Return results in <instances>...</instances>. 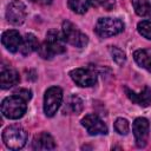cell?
<instances>
[{
  "label": "cell",
  "mask_w": 151,
  "mask_h": 151,
  "mask_svg": "<svg viewBox=\"0 0 151 151\" xmlns=\"http://www.w3.org/2000/svg\"><path fill=\"white\" fill-rule=\"evenodd\" d=\"M1 42L6 47L7 51H9L12 53H15V52H18L20 50V46H21V42H22V38L20 37L18 31L8 29V31H5L2 33Z\"/></svg>",
  "instance_id": "8fae6325"
},
{
  "label": "cell",
  "mask_w": 151,
  "mask_h": 151,
  "mask_svg": "<svg viewBox=\"0 0 151 151\" xmlns=\"http://www.w3.org/2000/svg\"><path fill=\"white\" fill-rule=\"evenodd\" d=\"M137 29L140 35L151 40V21L150 20H143V21L138 22Z\"/></svg>",
  "instance_id": "ffe728a7"
},
{
  "label": "cell",
  "mask_w": 151,
  "mask_h": 151,
  "mask_svg": "<svg viewBox=\"0 0 151 151\" xmlns=\"http://www.w3.org/2000/svg\"><path fill=\"white\" fill-rule=\"evenodd\" d=\"M96 33L101 38H109L119 34L124 29V24L117 18H100L96 25Z\"/></svg>",
  "instance_id": "277c9868"
},
{
  "label": "cell",
  "mask_w": 151,
  "mask_h": 151,
  "mask_svg": "<svg viewBox=\"0 0 151 151\" xmlns=\"http://www.w3.org/2000/svg\"><path fill=\"white\" fill-rule=\"evenodd\" d=\"M110 52H111L112 59H113L118 65H123V64L125 63L126 57H125V53H124L120 48H118V47H116V46H112V47L110 48Z\"/></svg>",
  "instance_id": "7402d4cb"
},
{
  "label": "cell",
  "mask_w": 151,
  "mask_h": 151,
  "mask_svg": "<svg viewBox=\"0 0 151 151\" xmlns=\"http://www.w3.org/2000/svg\"><path fill=\"white\" fill-rule=\"evenodd\" d=\"M72 80L81 87H90L97 83V73L91 68H74L70 72Z\"/></svg>",
  "instance_id": "9c48e42d"
},
{
  "label": "cell",
  "mask_w": 151,
  "mask_h": 151,
  "mask_svg": "<svg viewBox=\"0 0 151 151\" xmlns=\"http://www.w3.org/2000/svg\"><path fill=\"white\" fill-rule=\"evenodd\" d=\"M134 61L143 68L151 72V52L147 50H138L133 53Z\"/></svg>",
  "instance_id": "e0dca14e"
},
{
  "label": "cell",
  "mask_w": 151,
  "mask_h": 151,
  "mask_svg": "<svg viewBox=\"0 0 151 151\" xmlns=\"http://www.w3.org/2000/svg\"><path fill=\"white\" fill-rule=\"evenodd\" d=\"M149 120L146 118H136L132 124V132L138 147H144L149 137Z\"/></svg>",
  "instance_id": "30bf717a"
},
{
  "label": "cell",
  "mask_w": 151,
  "mask_h": 151,
  "mask_svg": "<svg viewBox=\"0 0 151 151\" xmlns=\"http://www.w3.org/2000/svg\"><path fill=\"white\" fill-rule=\"evenodd\" d=\"M20 80L19 73L13 68H4L0 73V85L1 88L7 90L17 85Z\"/></svg>",
  "instance_id": "5bb4252c"
},
{
  "label": "cell",
  "mask_w": 151,
  "mask_h": 151,
  "mask_svg": "<svg viewBox=\"0 0 151 151\" xmlns=\"http://www.w3.org/2000/svg\"><path fill=\"white\" fill-rule=\"evenodd\" d=\"M32 147L34 150H39V151H46V150H53L55 147V143L53 137L47 133V132H41L39 134H37L33 138L32 142Z\"/></svg>",
  "instance_id": "4fadbf2b"
},
{
  "label": "cell",
  "mask_w": 151,
  "mask_h": 151,
  "mask_svg": "<svg viewBox=\"0 0 151 151\" xmlns=\"http://www.w3.org/2000/svg\"><path fill=\"white\" fill-rule=\"evenodd\" d=\"M125 93L131 101L139 106L146 107L151 104V88L149 86H144V88L139 93H136L134 91H131L130 88L125 87Z\"/></svg>",
  "instance_id": "7c38bea8"
},
{
  "label": "cell",
  "mask_w": 151,
  "mask_h": 151,
  "mask_svg": "<svg viewBox=\"0 0 151 151\" xmlns=\"http://www.w3.org/2000/svg\"><path fill=\"white\" fill-rule=\"evenodd\" d=\"M26 103L27 101L25 99L17 94L6 97L1 103V112L4 117L8 119H19L26 112Z\"/></svg>",
  "instance_id": "7a4b0ae2"
},
{
  "label": "cell",
  "mask_w": 151,
  "mask_h": 151,
  "mask_svg": "<svg viewBox=\"0 0 151 151\" xmlns=\"http://www.w3.org/2000/svg\"><path fill=\"white\" fill-rule=\"evenodd\" d=\"M4 144L11 150H20L27 142V133L20 125H9L2 132Z\"/></svg>",
  "instance_id": "3957f363"
},
{
  "label": "cell",
  "mask_w": 151,
  "mask_h": 151,
  "mask_svg": "<svg viewBox=\"0 0 151 151\" xmlns=\"http://www.w3.org/2000/svg\"><path fill=\"white\" fill-rule=\"evenodd\" d=\"M134 12L139 17L151 18V4L149 0H131Z\"/></svg>",
  "instance_id": "ac0fdd59"
},
{
  "label": "cell",
  "mask_w": 151,
  "mask_h": 151,
  "mask_svg": "<svg viewBox=\"0 0 151 151\" xmlns=\"http://www.w3.org/2000/svg\"><path fill=\"white\" fill-rule=\"evenodd\" d=\"M14 94H17V96L21 97V98H22V99H25L26 101H28V100L32 98V91H31V90H28V88H22V87L17 88V90L14 91Z\"/></svg>",
  "instance_id": "603a6c76"
},
{
  "label": "cell",
  "mask_w": 151,
  "mask_h": 151,
  "mask_svg": "<svg viewBox=\"0 0 151 151\" xmlns=\"http://www.w3.org/2000/svg\"><path fill=\"white\" fill-rule=\"evenodd\" d=\"M39 41L37 39V37L32 33H27L24 38H22V42H21V46H20V52L21 54L24 55H28L31 54L32 52L34 51H38L39 48Z\"/></svg>",
  "instance_id": "2e32d148"
},
{
  "label": "cell",
  "mask_w": 151,
  "mask_h": 151,
  "mask_svg": "<svg viewBox=\"0 0 151 151\" xmlns=\"http://www.w3.org/2000/svg\"><path fill=\"white\" fill-rule=\"evenodd\" d=\"M27 15L26 6L19 0H13L8 4L6 9V19L13 25H21Z\"/></svg>",
  "instance_id": "52a82bcc"
},
{
  "label": "cell",
  "mask_w": 151,
  "mask_h": 151,
  "mask_svg": "<svg viewBox=\"0 0 151 151\" xmlns=\"http://www.w3.org/2000/svg\"><path fill=\"white\" fill-rule=\"evenodd\" d=\"M114 130L119 134H127V132L130 130V124H129L127 119H125V118L116 119V122H114Z\"/></svg>",
  "instance_id": "44dd1931"
},
{
  "label": "cell",
  "mask_w": 151,
  "mask_h": 151,
  "mask_svg": "<svg viewBox=\"0 0 151 151\" xmlns=\"http://www.w3.org/2000/svg\"><path fill=\"white\" fill-rule=\"evenodd\" d=\"M63 37L66 42H68L72 46H76L78 48H83L87 45L88 38L86 34H84L81 31L77 28L72 22L70 21H64L63 22Z\"/></svg>",
  "instance_id": "5b68a950"
},
{
  "label": "cell",
  "mask_w": 151,
  "mask_h": 151,
  "mask_svg": "<svg viewBox=\"0 0 151 151\" xmlns=\"http://www.w3.org/2000/svg\"><path fill=\"white\" fill-rule=\"evenodd\" d=\"M83 107L84 105H83L81 98L76 94H72L66 99L64 107H63V113L64 114H79L83 111Z\"/></svg>",
  "instance_id": "9a60e30c"
},
{
  "label": "cell",
  "mask_w": 151,
  "mask_h": 151,
  "mask_svg": "<svg viewBox=\"0 0 151 151\" xmlns=\"http://www.w3.org/2000/svg\"><path fill=\"white\" fill-rule=\"evenodd\" d=\"M68 6L74 13L83 14L90 8L91 0H68Z\"/></svg>",
  "instance_id": "d6986e66"
},
{
  "label": "cell",
  "mask_w": 151,
  "mask_h": 151,
  "mask_svg": "<svg viewBox=\"0 0 151 151\" xmlns=\"http://www.w3.org/2000/svg\"><path fill=\"white\" fill-rule=\"evenodd\" d=\"M65 42L63 33L51 29L46 34V40L39 46L38 53L42 59H52L55 54H61L66 51Z\"/></svg>",
  "instance_id": "6da1fadb"
},
{
  "label": "cell",
  "mask_w": 151,
  "mask_h": 151,
  "mask_svg": "<svg viewBox=\"0 0 151 151\" xmlns=\"http://www.w3.org/2000/svg\"><path fill=\"white\" fill-rule=\"evenodd\" d=\"M63 103V90L58 86L47 88L44 96V112L47 117H53Z\"/></svg>",
  "instance_id": "8992f818"
},
{
  "label": "cell",
  "mask_w": 151,
  "mask_h": 151,
  "mask_svg": "<svg viewBox=\"0 0 151 151\" xmlns=\"http://www.w3.org/2000/svg\"><path fill=\"white\" fill-rule=\"evenodd\" d=\"M81 125L86 129V131L91 136H98V134H106L107 133L106 124L94 113L86 114L81 119Z\"/></svg>",
  "instance_id": "ba28073f"
},
{
  "label": "cell",
  "mask_w": 151,
  "mask_h": 151,
  "mask_svg": "<svg viewBox=\"0 0 151 151\" xmlns=\"http://www.w3.org/2000/svg\"><path fill=\"white\" fill-rule=\"evenodd\" d=\"M31 1L34 2V4L44 5V6H47V5H51L52 4V0H31Z\"/></svg>",
  "instance_id": "cb8c5ba5"
}]
</instances>
